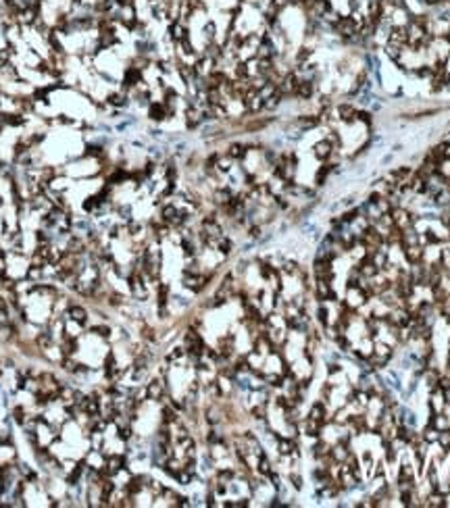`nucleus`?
<instances>
[{
    "mask_svg": "<svg viewBox=\"0 0 450 508\" xmlns=\"http://www.w3.org/2000/svg\"><path fill=\"white\" fill-rule=\"evenodd\" d=\"M213 248H217V250H219V252H221L223 256H228V254H230V252L234 250V242H232V240H230L228 235L223 233V235H221V237H219V240L215 242V244H213Z\"/></svg>",
    "mask_w": 450,
    "mask_h": 508,
    "instance_id": "nucleus-20",
    "label": "nucleus"
},
{
    "mask_svg": "<svg viewBox=\"0 0 450 508\" xmlns=\"http://www.w3.org/2000/svg\"><path fill=\"white\" fill-rule=\"evenodd\" d=\"M381 163H384V165H390V163H392V154H388V157L381 159Z\"/></svg>",
    "mask_w": 450,
    "mask_h": 508,
    "instance_id": "nucleus-40",
    "label": "nucleus"
},
{
    "mask_svg": "<svg viewBox=\"0 0 450 508\" xmlns=\"http://www.w3.org/2000/svg\"><path fill=\"white\" fill-rule=\"evenodd\" d=\"M234 198V192H232V188H225V186H219V188H215V192H213V202L221 208V206H225L230 200Z\"/></svg>",
    "mask_w": 450,
    "mask_h": 508,
    "instance_id": "nucleus-13",
    "label": "nucleus"
},
{
    "mask_svg": "<svg viewBox=\"0 0 450 508\" xmlns=\"http://www.w3.org/2000/svg\"><path fill=\"white\" fill-rule=\"evenodd\" d=\"M257 471H259V475H261V477H267V479L273 475V467H271V462H269V458H267L265 454H261V456H259Z\"/></svg>",
    "mask_w": 450,
    "mask_h": 508,
    "instance_id": "nucleus-22",
    "label": "nucleus"
},
{
    "mask_svg": "<svg viewBox=\"0 0 450 508\" xmlns=\"http://www.w3.org/2000/svg\"><path fill=\"white\" fill-rule=\"evenodd\" d=\"M142 331H144V338H146V340H154V338H156V336H154V329H152V327H144Z\"/></svg>",
    "mask_w": 450,
    "mask_h": 508,
    "instance_id": "nucleus-38",
    "label": "nucleus"
},
{
    "mask_svg": "<svg viewBox=\"0 0 450 508\" xmlns=\"http://www.w3.org/2000/svg\"><path fill=\"white\" fill-rule=\"evenodd\" d=\"M308 416L315 419V421L323 423V425L331 423V416H329V412H327V402H325V400L313 402V406H311V410H308Z\"/></svg>",
    "mask_w": 450,
    "mask_h": 508,
    "instance_id": "nucleus-5",
    "label": "nucleus"
},
{
    "mask_svg": "<svg viewBox=\"0 0 450 508\" xmlns=\"http://www.w3.org/2000/svg\"><path fill=\"white\" fill-rule=\"evenodd\" d=\"M323 427H325L323 423L315 421V419H311V416H306L304 421H302V433H304V435H308V437H319Z\"/></svg>",
    "mask_w": 450,
    "mask_h": 508,
    "instance_id": "nucleus-16",
    "label": "nucleus"
},
{
    "mask_svg": "<svg viewBox=\"0 0 450 508\" xmlns=\"http://www.w3.org/2000/svg\"><path fill=\"white\" fill-rule=\"evenodd\" d=\"M444 142H446V144H450V134L446 136V140H444Z\"/></svg>",
    "mask_w": 450,
    "mask_h": 508,
    "instance_id": "nucleus-41",
    "label": "nucleus"
},
{
    "mask_svg": "<svg viewBox=\"0 0 450 508\" xmlns=\"http://www.w3.org/2000/svg\"><path fill=\"white\" fill-rule=\"evenodd\" d=\"M438 435H440V431H438L434 425L427 423V427H425L423 433H421V439L425 441V444H438Z\"/></svg>",
    "mask_w": 450,
    "mask_h": 508,
    "instance_id": "nucleus-24",
    "label": "nucleus"
},
{
    "mask_svg": "<svg viewBox=\"0 0 450 508\" xmlns=\"http://www.w3.org/2000/svg\"><path fill=\"white\" fill-rule=\"evenodd\" d=\"M13 416H15L17 423H25V412H23V408H21V406H17V408L13 410Z\"/></svg>",
    "mask_w": 450,
    "mask_h": 508,
    "instance_id": "nucleus-36",
    "label": "nucleus"
},
{
    "mask_svg": "<svg viewBox=\"0 0 450 508\" xmlns=\"http://www.w3.org/2000/svg\"><path fill=\"white\" fill-rule=\"evenodd\" d=\"M333 154H335V148H333V144H331L327 138H321L319 142H315V144H313V157L317 159L319 163H327V161H331V159H333Z\"/></svg>",
    "mask_w": 450,
    "mask_h": 508,
    "instance_id": "nucleus-2",
    "label": "nucleus"
},
{
    "mask_svg": "<svg viewBox=\"0 0 450 508\" xmlns=\"http://www.w3.org/2000/svg\"><path fill=\"white\" fill-rule=\"evenodd\" d=\"M356 123H363L365 127H371V125H373V113H371V110L358 108V113H356Z\"/></svg>",
    "mask_w": 450,
    "mask_h": 508,
    "instance_id": "nucleus-27",
    "label": "nucleus"
},
{
    "mask_svg": "<svg viewBox=\"0 0 450 508\" xmlns=\"http://www.w3.org/2000/svg\"><path fill=\"white\" fill-rule=\"evenodd\" d=\"M317 125H321V119H319L317 113H315V115H300V117L294 119V127L300 129V131H311V129H315Z\"/></svg>",
    "mask_w": 450,
    "mask_h": 508,
    "instance_id": "nucleus-8",
    "label": "nucleus"
},
{
    "mask_svg": "<svg viewBox=\"0 0 450 508\" xmlns=\"http://www.w3.org/2000/svg\"><path fill=\"white\" fill-rule=\"evenodd\" d=\"M148 117L154 123H161V121H165L169 117V113H167V108H165V104L161 100H154V102L148 104Z\"/></svg>",
    "mask_w": 450,
    "mask_h": 508,
    "instance_id": "nucleus-9",
    "label": "nucleus"
},
{
    "mask_svg": "<svg viewBox=\"0 0 450 508\" xmlns=\"http://www.w3.org/2000/svg\"><path fill=\"white\" fill-rule=\"evenodd\" d=\"M390 215H392V221H394V225L398 227V229H407V227H413L415 225V221H417V215H413L407 206H394L392 211H390Z\"/></svg>",
    "mask_w": 450,
    "mask_h": 508,
    "instance_id": "nucleus-1",
    "label": "nucleus"
},
{
    "mask_svg": "<svg viewBox=\"0 0 450 508\" xmlns=\"http://www.w3.org/2000/svg\"><path fill=\"white\" fill-rule=\"evenodd\" d=\"M290 483L294 485V490H302V477L298 473H290Z\"/></svg>",
    "mask_w": 450,
    "mask_h": 508,
    "instance_id": "nucleus-35",
    "label": "nucleus"
},
{
    "mask_svg": "<svg viewBox=\"0 0 450 508\" xmlns=\"http://www.w3.org/2000/svg\"><path fill=\"white\" fill-rule=\"evenodd\" d=\"M123 467H125V458L119 456V454H112V456H108L106 462H104V473H106V475H117V473L123 471Z\"/></svg>",
    "mask_w": 450,
    "mask_h": 508,
    "instance_id": "nucleus-11",
    "label": "nucleus"
},
{
    "mask_svg": "<svg viewBox=\"0 0 450 508\" xmlns=\"http://www.w3.org/2000/svg\"><path fill=\"white\" fill-rule=\"evenodd\" d=\"M335 167H338V163H323L321 167H319V171L315 173V186L317 188H321V186H325V182L329 180V175L335 171Z\"/></svg>",
    "mask_w": 450,
    "mask_h": 508,
    "instance_id": "nucleus-12",
    "label": "nucleus"
},
{
    "mask_svg": "<svg viewBox=\"0 0 450 508\" xmlns=\"http://www.w3.org/2000/svg\"><path fill=\"white\" fill-rule=\"evenodd\" d=\"M67 317H69L73 323L83 325V323H86V319H88V313H86V308H83V306H71V308H69V313H67Z\"/></svg>",
    "mask_w": 450,
    "mask_h": 508,
    "instance_id": "nucleus-21",
    "label": "nucleus"
},
{
    "mask_svg": "<svg viewBox=\"0 0 450 508\" xmlns=\"http://www.w3.org/2000/svg\"><path fill=\"white\" fill-rule=\"evenodd\" d=\"M400 252H402L404 260H407V264H417V262H423V260H425V246H423V244H417V246H404Z\"/></svg>",
    "mask_w": 450,
    "mask_h": 508,
    "instance_id": "nucleus-7",
    "label": "nucleus"
},
{
    "mask_svg": "<svg viewBox=\"0 0 450 508\" xmlns=\"http://www.w3.org/2000/svg\"><path fill=\"white\" fill-rule=\"evenodd\" d=\"M342 373H344V369H342L340 363H329L327 365V375H329V377H333V375H342Z\"/></svg>",
    "mask_w": 450,
    "mask_h": 508,
    "instance_id": "nucleus-34",
    "label": "nucleus"
},
{
    "mask_svg": "<svg viewBox=\"0 0 450 508\" xmlns=\"http://www.w3.org/2000/svg\"><path fill=\"white\" fill-rule=\"evenodd\" d=\"M38 344H40V348H48L52 344V331L50 329L42 331V334L38 336Z\"/></svg>",
    "mask_w": 450,
    "mask_h": 508,
    "instance_id": "nucleus-33",
    "label": "nucleus"
},
{
    "mask_svg": "<svg viewBox=\"0 0 450 508\" xmlns=\"http://www.w3.org/2000/svg\"><path fill=\"white\" fill-rule=\"evenodd\" d=\"M104 373L108 379H117L119 377V369H117V363H115V356L108 354L106 361H104Z\"/></svg>",
    "mask_w": 450,
    "mask_h": 508,
    "instance_id": "nucleus-23",
    "label": "nucleus"
},
{
    "mask_svg": "<svg viewBox=\"0 0 450 508\" xmlns=\"http://www.w3.org/2000/svg\"><path fill=\"white\" fill-rule=\"evenodd\" d=\"M329 452H331V446L327 444L325 439H317V441L313 444V456H315V460L323 462V460L329 456Z\"/></svg>",
    "mask_w": 450,
    "mask_h": 508,
    "instance_id": "nucleus-17",
    "label": "nucleus"
},
{
    "mask_svg": "<svg viewBox=\"0 0 450 508\" xmlns=\"http://www.w3.org/2000/svg\"><path fill=\"white\" fill-rule=\"evenodd\" d=\"M94 334H98V336H102V338H108L110 329H108V327H94Z\"/></svg>",
    "mask_w": 450,
    "mask_h": 508,
    "instance_id": "nucleus-37",
    "label": "nucleus"
},
{
    "mask_svg": "<svg viewBox=\"0 0 450 508\" xmlns=\"http://www.w3.org/2000/svg\"><path fill=\"white\" fill-rule=\"evenodd\" d=\"M184 356H188V352H186V348L182 346V348H173L171 352H169V354H167V363H177V361H182Z\"/></svg>",
    "mask_w": 450,
    "mask_h": 508,
    "instance_id": "nucleus-28",
    "label": "nucleus"
},
{
    "mask_svg": "<svg viewBox=\"0 0 450 508\" xmlns=\"http://www.w3.org/2000/svg\"><path fill=\"white\" fill-rule=\"evenodd\" d=\"M438 444L442 446V450H444V452H448V450H450V427L440 431V435H438Z\"/></svg>",
    "mask_w": 450,
    "mask_h": 508,
    "instance_id": "nucleus-30",
    "label": "nucleus"
},
{
    "mask_svg": "<svg viewBox=\"0 0 450 508\" xmlns=\"http://www.w3.org/2000/svg\"><path fill=\"white\" fill-rule=\"evenodd\" d=\"M108 300H110V304H121V302H123V298H121L119 294H110Z\"/></svg>",
    "mask_w": 450,
    "mask_h": 508,
    "instance_id": "nucleus-39",
    "label": "nucleus"
},
{
    "mask_svg": "<svg viewBox=\"0 0 450 508\" xmlns=\"http://www.w3.org/2000/svg\"><path fill=\"white\" fill-rule=\"evenodd\" d=\"M346 469L356 477V481H363V467H361V458H358V454L350 452V456L346 458Z\"/></svg>",
    "mask_w": 450,
    "mask_h": 508,
    "instance_id": "nucleus-14",
    "label": "nucleus"
},
{
    "mask_svg": "<svg viewBox=\"0 0 450 508\" xmlns=\"http://www.w3.org/2000/svg\"><path fill=\"white\" fill-rule=\"evenodd\" d=\"M250 414L257 419V421H263V419L267 416V404H265V402H261V404L252 406V408H250Z\"/></svg>",
    "mask_w": 450,
    "mask_h": 508,
    "instance_id": "nucleus-31",
    "label": "nucleus"
},
{
    "mask_svg": "<svg viewBox=\"0 0 450 508\" xmlns=\"http://www.w3.org/2000/svg\"><path fill=\"white\" fill-rule=\"evenodd\" d=\"M315 296H317L319 302H327L335 298V292L331 288V281L327 279H315Z\"/></svg>",
    "mask_w": 450,
    "mask_h": 508,
    "instance_id": "nucleus-6",
    "label": "nucleus"
},
{
    "mask_svg": "<svg viewBox=\"0 0 450 508\" xmlns=\"http://www.w3.org/2000/svg\"><path fill=\"white\" fill-rule=\"evenodd\" d=\"M373 352H375V354H379V356L388 358V361L394 356L392 346H388V344H384V342H375V344H373Z\"/></svg>",
    "mask_w": 450,
    "mask_h": 508,
    "instance_id": "nucleus-25",
    "label": "nucleus"
},
{
    "mask_svg": "<svg viewBox=\"0 0 450 508\" xmlns=\"http://www.w3.org/2000/svg\"><path fill=\"white\" fill-rule=\"evenodd\" d=\"M230 154V157L236 161V163H240V161H244L246 159V154H248V144H242V142H232L230 146H228V150H225Z\"/></svg>",
    "mask_w": 450,
    "mask_h": 508,
    "instance_id": "nucleus-15",
    "label": "nucleus"
},
{
    "mask_svg": "<svg viewBox=\"0 0 450 508\" xmlns=\"http://www.w3.org/2000/svg\"><path fill=\"white\" fill-rule=\"evenodd\" d=\"M127 100H129V96H127L125 90H121V92H112V94L106 96V104H108V106H115V108H123V106L127 104Z\"/></svg>",
    "mask_w": 450,
    "mask_h": 508,
    "instance_id": "nucleus-19",
    "label": "nucleus"
},
{
    "mask_svg": "<svg viewBox=\"0 0 450 508\" xmlns=\"http://www.w3.org/2000/svg\"><path fill=\"white\" fill-rule=\"evenodd\" d=\"M61 348H63V356H71L73 350H75V340H71V338H63Z\"/></svg>",
    "mask_w": 450,
    "mask_h": 508,
    "instance_id": "nucleus-32",
    "label": "nucleus"
},
{
    "mask_svg": "<svg viewBox=\"0 0 450 508\" xmlns=\"http://www.w3.org/2000/svg\"><path fill=\"white\" fill-rule=\"evenodd\" d=\"M313 275L315 279H333V260H325V258H315L313 262Z\"/></svg>",
    "mask_w": 450,
    "mask_h": 508,
    "instance_id": "nucleus-4",
    "label": "nucleus"
},
{
    "mask_svg": "<svg viewBox=\"0 0 450 508\" xmlns=\"http://www.w3.org/2000/svg\"><path fill=\"white\" fill-rule=\"evenodd\" d=\"M356 113H358V108L352 102H340L335 106V119L344 125L356 123Z\"/></svg>",
    "mask_w": 450,
    "mask_h": 508,
    "instance_id": "nucleus-3",
    "label": "nucleus"
},
{
    "mask_svg": "<svg viewBox=\"0 0 450 508\" xmlns=\"http://www.w3.org/2000/svg\"><path fill=\"white\" fill-rule=\"evenodd\" d=\"M282 271H284L286 275H298V273H300V264H298L296 260H286V262L282 264Z\"/></svg>",
    "mask_w": 450,
    "mask_h": 508,
    "instance_id": "nucleus-29",
    "label": "nucleus"
},
{
    "mask_svg": "<svg viewBox=\"0 0 450 508\" xmlns=\"http://www.w3.org/2000/svg\"><path fill=\"white\" fill-rule=\"evenodd\" d=\"M144 390H146V398H148V400H163L165 381H163V379H152Z\"/></svg>",
    "mask_w": 450,
    "mask_h": 508,
    "instance_id": "nucleus-10",
    "label": "nucleus"
},
{
    "mask_svg": "<svg viewBox=\"0 0 450 508\" xmlns=\"http://www.w3.org/2000/svg\"><path fill=\"white\" fill-rule=\"evenodd\" d=\"M430 408H432V412H444V408H446V400H444V392L438 387V390H434L432 392V396H430Z\"/></svg>",
    "mask_w": 450,
    "mask_h": 508,
    "instance_id": "nucleus-18",
    "label": "nucleus"
},
{
    "mask_svg": "<svg viewBox=\"0 0 450 508\" xmlns=\"http://www.w3.org/2000/svg\"><path fill=\"white\" fill-rule=\"evenodd\" d=\"M361 458H363V465H361V467L365 469V475H367V477H373V467H375V465H373V454H371L369 450H365Z\"/></svg>",
    "mask_w": 450,
    "mask_h": 508,
    "instance_id": "nucleus-26",
    "label": "nucleus"
}]
</instances>
